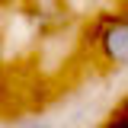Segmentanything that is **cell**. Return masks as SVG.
Returning <instances> with one entry per match:
<instances>
[{"instance_id": "obj_4", "label": "cell", "mask_w": 128, "mask_h": 128, "mask_svg": "<svg viewBox=\"0 0 128 128\" xmlns=\"http://www.w3.org/2000/svg\"><path fill=\"white\" fill-rule=\"evenodd\" d=\"M115 3H118V13H125V16H128V0H115Z\"/></svg>"}, {"instance_id": "obj_1", "label": "cell", "mask_w": 128, "mask_h": 128, "mask_svg": "<svg viewBox=\"0 0 128 128\" xmlns=\"http://www.w3.org/2000/svg\"><path fill=\"white\" fill-rule=\"evenodd\" d=\"M93 45H96V54L109 67H115V70L128 67V16L125 13L99 16L93 29Z\"/></svg>"}, {"instance_id": "obj_2", "label": "cell", "mask_w": 128, "mask_h": 128, "mask_svg": "<svg viewBox=\"0 0 128 128\" xmlns=\"http://www.w3.org/2000/svg\"><path fill=\"white\" fill-rule=\"evenodd\" d=\"M102 128H128V112H118V115H112V118H109Z\"/></svg>"}, {"instance_id": "obj_3", "label": "cell", "mask_w": 128, "mask_h": 128, "mask_svg": "<svg viewBox=\"0 0 128 128\" xmlns=\"http://www.w3.org/2000/svg\"><path fill=\"white\" fill-rule=\"evenodd\" d=\"M22 128H51L48 122H29V125H22Z\"/></svg>"}]
</instances>
